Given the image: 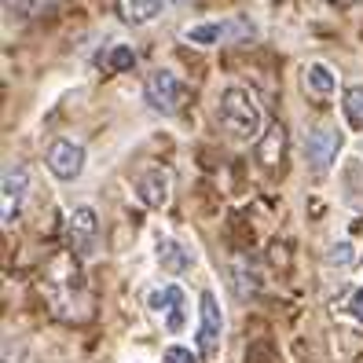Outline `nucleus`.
<instances>
[{"instance_id":"obj_1","label":"nucleus","mask_w":363,"mask_h":363,"mask_svg":"<svg viewBox=\"0 0 363 363\" xmlns=\"http://www.w3.org/2000/svg\"><path fill=\"white\" fill-rule=\"evenodd\" d=\"M220 125L235 136V140H257L264 129V114H261V103L253 99L242 84H231V89L220 92Z\"/></svg>"},{"instance_id":"obj_2","label":"nucleus","mask_w":363,"mask_h":363,"mask_svg":"<svg viewBox=\"0 0 363 363\" xmlns=\"http://www.w3.org/2000/svg\"><path fill=\"white\" fill-rule=\"evenodd\" d=\"M143 96H147V103H151L158 114H180L187 106V99H191V89H187V81L177 70L158 67V70L147 74Z\"/></svg>"},{"instance_id":"obj_3","label":"nucleus","mask_w":363,"mask_h":363,"mask_svg":"<svg viewBox=\"0 0 363 363\" xmlns=\"http://www.w3.org/2000/svg\"><path fill=\"white\" fill-rule=\"evenodd\" d=\"M187 45L199 48H217V45H242V40H257V26L246 23V18H217V23H202L191 26L184 33Z\"/></svg>"},{"instance_id":"obj_4","label":"nucleus","mask_w":363,"mask_h":363,"mask_svg":"<svg viewBox=\"0 0 363 363\" xmlns=\"http://www.w3.org/2000/svg\"><path fill=\"white\" fill-rule=\"evenodd\" d=\"M220 334H224V312L217 305V297H213V290H206L199 297V352H202L206 363L217 359Z\"/></svg>"},{"instance_id":"obj_5","label":"nucleus","mask_w":363,"mask_h":363,"mask_svg":"<svg viewBox=\"0 0 363 363\" xmlns=\"http://www.w3.org/2000/svg\"><path fill=\"white\" fill-rule=\"evenodd\" d=\"M26 191H30V173L26 165H4V180H0V220H4V228L15 224L18 209H23L26 202Z\"/></svg>"},{"instance_id":"obj_6","label":"nucleus","mask_w":363,"mask_h":363,"mask_svg":"<svg viewBox=\"0 0 363 363\" xmlns=\"http://www.w3.org/2000/svg\"><path fill=\"white\" fill-rule=\"evenodd\" d=\"M337 151H341V133L330 129V125H319V129L305 133V162L312 165V173H327L337 162Z\"/></svg>"},{"instance_id":"obj_7","label":"nucleus","mask_w":363,"mask_h":363,"mask_svg":"<svg viewBox=\"0 0 363 363\" xmlns=\"http://www.w3.org/2000/svg\"><path fill=\"white\" fill-rule=\"evenodd\" d=\"M45 162H48V169H52V177H59V180H77V177L84 173V147H81L77 140H67V136L52 140Z\"/></svg>"},{"instance_id":"obj_8","label":"nucleus","mask_w":363,"mask_h":363,"mask_svg":"<svg viewBox=\"0 0 363 363\" xmlns=\"http://www.w3.org/2000/svg\"><path fill=\"white\" fill-rule=\"evenodd\" d=\"M67 239L74 253H92L99 239V217L92 206H74L67 217Z\"/></svg>"},{"instance_id":"obj_9","label":"nucleus","mask_w":363,"mask_h":363,"mask_svg":"<svg viewBox=\"0 0 363 363\" xmlns=\"http://www.w3.org/2000/svg\"><path fill=\"white\" fill-rule=\"evenodd\" d=\"M147 308L165 319V330H173V334L184 330V290H180L177 283L151 290V297H147Z\"/></svg>"},{"instance_id":"obj_10","label":"nucleus","mask_w":363,"mask_h":363,"mask_svg":"<svg viewBox=\"0 0 363 363\" xmlns=\"http://www.w3.org/2000/svg\"><path fill=\"white\" fill-rule=\"evenodd\" d=\"M136 195L147 209H162L169 202V173L165 169H147V173L136 180Z\"/></svg>"},{"instance_id":"obj_11","label":"nucleus","mask_w":363,"mask_h":363,"mask_svg":"<svg viewBox=\"0 0 363 363\" xmlns=\"http://www.w3.org/2000/svg\"><path fill=\"white\" fill-rule=\"evenodd\" d=\"M301 84H305V92L319 103H327L337 92V77L330 74V67H323V62H308L305 74H301Z\"/></svg>"},{"instance_id":"obj_12","label":"nucleus","mask_w":363,"mask_h":363,"mask_svg":"<svg viewBox=\"0 0 363 363\" xmlns=\"http://www.w3.org/2000/svg\"><path fill=\"white\" fill-rule=\"evenodd\" d=\"M283 155H286V129L279 121H272L268 129H264V136L257 140V162L264 165V169H275L283 162Z\"/></svg>"},{"instance_id":"obj_13","label":"nucleus","mask_w":363,"mask_h":363,"mask_svg":"<svg viewBox=\"0 0 363 363\" xmlns=\"http://www.w3.org/2000/svg\"><path fill=\"white\" fill-rule=\"evenodd\" d=\"M114 11L125 26H143L162 15V0H114Z\"/></svg>"},{"instance_id":"obj_14","label":"nucleus","mask_w":363,"mask_h":363,"mask_svg":"<svg viewBox=\"0 0 363 363\" xmlns=\"http://www.w3.org/2000/svg\"><path fill=\"white\" fill-rule=\"evenodd\" d=\"M158 264L169 272V275H184L191 264H195V253L187 246H180L177 239H162L158 242Z\"/></svg>"},{"instance_id":"obj_15","label":"nucleus","mask_w":363,"mask_h":363,"mask_svg":"<svg viewBox=\"0 0 363 363\" xmlns=\"http://www.w3.org/2000/svg\"><path fill=\"white\" fill-rule=\"evenodd\" d=\"M341 111H345L352 129H363V84L345 89V96H341Z\"/></svg>"},{"instance_id":"obj_16","label":"nucleus","mask_w":363,"mask_h":363,"mask_svg":"<svg viewBox=\"0 0 363 363\" xmlns=\"http://www.w3.org/2000/svg\"><path fill=\"white\" fill-rule=\"evenodd\" d=\"M133 62H136V52L129 45H114L111 55H106V62H103V70L106 74H121V70H129Z\"/></svg>"},{"instance_id":"obj_17","label":"nucleus","mask_w":363,"mask_h":363,"mask_svg":"<svg viewBox=\"0 0 363 363\" xmlns=\"http://www.w3.org/2000/svg\"><path fill=\"white\" fill-rule=\"evenodd\" d=\"M327 261H330L334 268H349V264L356 261V250H352V242H334V246L327 250Z\"/></svg>"},{"instance_id":"obj_18","label":"nucleus","mask_w":363,"mask_h":363,"mask_svg":"<svg viewBox=\"0 0 363 363\" xmlns=\"http://www.w3.org/2000/svg\"><path fill=\"white\" fill-rule=\"evenodd\" d=\"M162 363H206L202 352H191L187 345H169L162 352Z\"/></svg>"},{"instance_id":"obj_19","label":"nucleus","mask_w":363,"mask_h":363,"mask_svg":"<svg viewBox=\"0 0 363 363\" xmlns=\"http://www.w3.org/2000/svg\"><path fill=\"white\" fill-rule=\"evenodd\" d=\"M349 312H352L356 323H363V286L352 290V297H349Z\"/></svg>"},{"instance_id":"obj_20","label":"nucleus","mask_w":363,"mask_h":363,"mask_svg":"<svg viewBox=\"0 0 363 363\" xmlns=\"http://www.w3.org/2000/svg\"><path fill=\"white\" fill-rule=\"evenodd\" d=\"M334 4H352V0H334Z\"/></svg>"}]
</instances>
